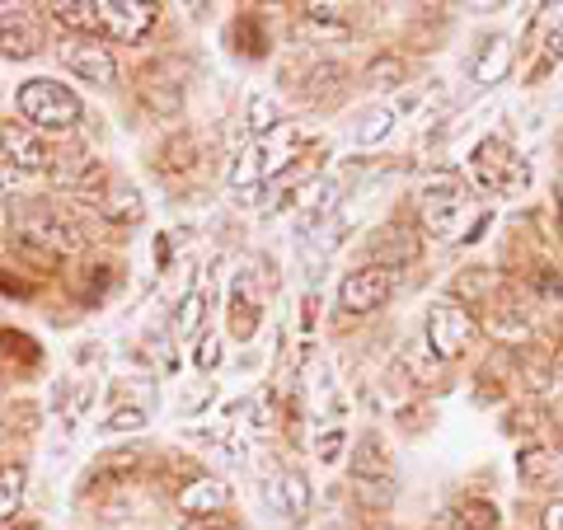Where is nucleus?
Masks as SVG:
<instances>
[{"instance_id":"nucleus-1","label":"nucleus","mask_w":563,"mask_h":530,"mask_svg":"<svg viewBox=\"0 0 563 530\" xmlns=\"http://www.w3.org/2000/svg\"><path fill=\"white\" fill-rule=\"evenodd\" d=\"M14 103H20V113H24V122L33 132H70L85 118V103L70 95L66 85L47 80V76L24 80L20 95H14Z\"/></svg>"},{"instance_id":"nucleus-2","label":"nucleus","mask_w":563,"mask_h":530,"mask_svg":"<svg viewBox=\"0 0 563 530\" xmlns=\"http://www.w3.org/2000/svg\"><path fill=\"white\" fill-rule=\"evenodd\" d=\"M418 207H422V221H428L432 235L442 240H461L465 231V217H470V192L455 174H432L418 192Z\"/></svg>"},{"instance_id":"nucleus-3","label":"nucleus","mask_w":563,"mask_h":530,"mask_svg":"<svg viewBox=\"0 0 563 530\" xmlns=\"http://www.w3.org/2000/svg\"><path fill=\"white\" fill-rule=\"evenodd\" d=\"M301 155V136L296 132H273L268 141H254L250 151H240V161L231 169V188L235 192H254L263 179H273L277 169H287Z\"/></svg>"},{"instance_id":"nucleus-4","label":"nucleus","mask_w":563,"mask_h":530,"mask_svg":"<svg viewBox=\"0 0 563 530\" xmlns=\"http://www.w3.org/2000/svg\"><path fill=\"white\" fill-rule=\"evenodd\" d=\"M352 493H357L366 507H385L395 498V465L376 432H366L357 441V455H352Z\"/></svg>"},{"instance_id":"nucleus-5","label":"nucleus","mask_w":563,"mask_h":530,"mask_svg":"<svg viewBox=\"0 0 563 530\" xmlns=\"http://www.w3.org/2000/svg\"><path fill=\"white\" fill-rule=\"evenodd\" d=\"M422 333H428L422 343H428V352L437 362H455V357H465V347L474 339V314L461 306V300H432Z\"/></svg>"},{"instance_id":"nucleus-6","label":"nucleus","mask_w":563,"mask_h":530,"mask_svg":"<svg viewBox=\"0 0 563 530\" xmlns=\"http://www.w3.org/2000/svg\"><path fill=\"white\" fill-rule=\"evenodd\" d=\"M0 155H5V165L14 174L57 169V151H52V141L43 132H33L29 122H5V128H0Z\"/></svg>"},{"instance_id":"nucleus-7","label":"nucleus","mask_w":563,"mask_h":530,"mask_svg":"<svg viewBox=\"0 0 563 530\" xmlns=\"http://www.w3.org/2000/svg\"><path fill=\"white\" fill-rule=\"evenodd\" d=\"M161 20V5L151 0H99V38L141 43Z\"/></svg>"},{"instance_id":"nucleus-8","label":"nucleus","mask_w":563,"mask_h":530,"mask_svg":"<svg viewBox=\"0 0 563 530\" xmlns=\"http://www.w3.org/2000/svg\"><path fill=\"white\" fill-rule=\"evenodd\" d=\"M20 235L29 244H38L43 258H62V254H80L85 250V235L66 217H57V211H47V207L24 211V217H20Z\"/></svg>"},{"instance_id":"nucleus-9","label":"nucleus","mask_w":563,"mask_h":530,"mask_svg":"<svg viewBox=\"0 0 563 530\" xmlns=\"http://www.w3.org/2000/svg\"><path fill=\"white\" fill-rule=\"evenodd\" d=\"M390 291H395L390 273L376 268V263H366V268H352V273L343 277V287H339V310H347V314H372V310H380L385 300H390Z\"/></svg>"},{"instance_id":"nucleus-10","label":"nucleus","mask_w":563,"mask_h":530,"mask_svg":"<svg viewBox=\"0 0 563 530\" xmlns=\"http://www.w3.org/2000/svg\"><path fill=\"white\" fill-rule=\"evenodd\" d=\"M38 52V14L20 0H0V57L24 62Z\"/></svg>"},{"instance_id":"nucleus-11","label":"nucleus","mask_w":563,"mask_h":530,"mask_svg":"<svg viewBox=\"0 0 563 530\" xmlns=\"http://www.w3.org/2000/svg\"><path fill=\"white\" fill-rule=\"evenodd\" d=\"M62 66L70 70V76H80L85 85H109L118 80V62L109 47H99L95 38H66L62 43Z\"/></svg>"},{"instance_id":"nucleus-12","label":"nucleus","mask_w":563,"mask_h":530,"mask_svg":"<svg viewBox=\"0 0 563 530\" xmlns=\"http://www.w3.org/2000/svg\"><path fill=\"white\" fill-rule=\"evenodd\" d=\"M507 169H512V146L503 136H488L474 146L470 155V184L484 192H503L507 188Z\"/></svg>"},{"instance_id":"nucleus-13","label":"nucleus","mask_w":563,"mask_h":530,"mask_svg":"<svg viewBox=\"0 0 563 530\" xmlns=\"http://www.w3.org/2000/svg\"><path fill=\"white\" fill-rule=\"evenodd\" d=\"M372 258L385 273L413 268V263L422 258V240L409 231V225H385V231H376V240H372Z\"/></svg>"},{"instance_id":"nucleus-14","label":"nucleus","mask_w":563,"mask_h":530,"mask_svg":"<svg viewBox=\"0 0 563 530\" xmlns=\"http://www.w3.org/2000/svg\"><path fill=\"white\" fill-rule=\"evenodd\" d=\"M263 493H268V507L277 511V517H287V521H306L310 517V484H306V474L282 470V474H273V479L263 484Z\"/></svg>"},{"instance_id":"nucleus-15","label":"nucleus","mask_w":563,"mask_h":530,"mask_svg":"<svg viewBox=\"0 0 563 530\" xmlns=\"http://www.w3.org/2000/svg\"><path fill=\"white\" fill-rule=\"evenodd\" d=\"M258 320H263V296L254 287V273L240 268V277L231 281V333L235 339H254Z\"/></svg>"},{"instance_id":"nucleus-16","label":"nucleus","mask_w":563,"mask_h":530,"mask_svg":"<svg viewBox=\"0 0 563 530\" xmlns=\"http://www.w3.org/2000/svg\"><path fill=\"white\" fill-rule=\"evenodd\" d=\"M52 174H57V188H62V192H90V198L103 188V179H109V174H103V165L95 161L90 151L57 155V169H52Z\"/></svg>"},{"instance_id":"nucleus-17","label":"nucleus","mask_w":563,"mask_h":530,"mask_svg":"<svg viewBox=\"0 0 563 530\" xmlns=\"http://www.w3.org/2000/svg\"><path fill=\"white\" fill-rule=\"evenodd\" d=\"M225 498H231V493H225L221 479H192V484L179 488V511L192 521H211V517L225 511Z\"/></svg>"},{"instance_id":"nucleus-18","label":"nucleus","mask_w":563,"mask_h":530,"mask_svg":"<svg viewBox=\"0 0 563 530\" xmlns=\"http://www.w3.org/2000/svg\"><path fill=\"white\" fill-rule=\"evenodd\" d=\"M95 211L109 225H132V221H141V192L136 188H128V184H109V188H99L95 192Z\"/></svg>"},{"instance_id":"nucleus-19","label":"nucleus","mask_w":563,"mask_h":530,"mask_svg":"<svg viewBox=\"0 0 563 530\" xmlns=\"http://www.w3.org/2000/svg\"><path fill=\"white\" fill-rule=\"evenodd\" d=\"M47 10L62 29H70V38H95L99 33V0H57Z\"/></svg>"},{"instance_id":"nucleus-20","label":"nucleus","mask_w":563,"mask_h":530,"mask_svg":"<svg viewBox=\"0 0 563 530\" xmlns=\"http://www.w3.org/2000/svg\"><path fill=\"white\" fill-rule=\"evenodd\" d=\"M507 62H512V43H507L503 33H498V38H488V43L479 47V57L470 62V80H474V85H493L498 76H507Z\"/></svg>"},{"instance_id":"nucleus-21","label":"nucleus","mask_w":563,"mask_h":530,"mask_svg":"<svg viewBox=\"0 0 563 530\" xmlns=\"http://www.w3.org/2000/svg\"><path fill=\"white\" fill-rule=\"evenodd\" d=\"M24 484H29L24 465L0 461V521H10L14 511H20V503H24Z\"/></svg>"},{"instance_id":"nucleus-22","label":"nucleus","mask_w":563,"mask_h":530,"mask_svg":"<svg viewBox=\"0 0 563 530\" xmlns=\"http://www.w3.org/2000/svg\"><path fill=\"white\" fill-rule=\"evenodd\" d=\"M161 161H165L169 169H179V174L198 169V161H202V146H198V136H188V132H174V136L165 141Z\"/></svg>"},{"instance_id":"nucleus-23","label":"nucleus","mask_w":563,"mask_h":530,"mask_svg":"<svg viewBox=\"0 0 563 530\" xmlns=\"http://www.w3.org/2000/svg\"><path fill=\"white\" fill-rule=\"evenodd\" d=\"M343 80H347V70H343L339 62L310 66V70H306V99H329V95H339Z\"/></svg>"},{"instance_id":"nucleus-24","label":"nucleus","mask_w":563,"mask_h":530,"mask_svg":"<svg viewBox=\"0 0 563 530\" xmlns=\"http://www.w3.org/2000/svg\"><path fill=\"white\" fill-rule=\"evenodd\" d=\"M395 122H399V109L395 103H385V109H372L362 118V128H357V146H376V141H385L395 132Z\"/></svg>"},{"instance_id":"nucleus-25","label":"nucleus","mask_w":563,"mask_h":530,"mask_svg":"<svg viewBox=\"0 0 563 530\" xmlns=\"http://www.w3.org/2000/svg\"><path fill=\"white\" fill-rule=\"evenodd\" d=\"M362 80L372 85V90H390V85L404 80V62L395 57V52H380V57H372V66L362 70Z\"/></svg>"},{"instance_id":"nucleus-26","label":"nucleus","mask_w":563,"mask_h":530,"mask_svg":"<svg viewBox=\"0 0 563 530\" xmlns=\"http://www.w3.org/2000/svg\"><path fill=\"white\" fill-rule=\"evenodd\" d=\"M455 517H461L470 530H498V507L493 503H484V498H465L461 507H455Z\"/></svg>"},{"instance_id":"nucleus-27","label":"nucleus","mask_w":563,"mask_h":530,"mask_svg":"<svg viewBox=\"0 0 563 530\" xmlns=\"http://www.w3.org/2000/svg\"><path fill=\"white\" fill-rule=\"evenodd\" d=\"M277 122H282L277 103H273V99H263V95H254V99H250V132H254L258 141H268V136L277 132Z\"/></svg>"},{"instance_id":"nucleus-28","label":"nucleus","mask_w":563,"mask_h":530,"mask_svg":"<svg viewBox=\"0 0 563 530\" xmlns=\"http://www.w3.org/2000/svg\"><path fill=\"white\" fill-rule=\"evenodd\" d=\"M198 324H202V296L188 291L184 306H179V320H174V333H179V339H192V333H198Z\"/></svg>"},{"instance_id":"nucleus-29","label":"nucleus","mask_w":563,"mask_h":530,"mask_svg":"<svg viewBox=\"0 0 563 530\" xmlns=\"http://www.w3.org/2000/svg\"><path fill=\"white\" fill-rule=\"evenodd\" d=\"M347 20H314V14H306V20H301V38H347Z\"/></svg>"},{"instance_id":"nucleus-30","label":"nucleus","mask_w":563,"mask_h":530,"mask_svg":"<svg viewBox=\"0 0 563 530\" xmlns=\"http://www.w3.org/2000/svg\"><path fill=\"white\" fill-rule=\"evenodd\" d=\"M235 38H240V43L250 38V47H244L250 57H263V52H268V33H263V24L254 20V14H244V20H235Z\"/></svg>"},{"instance_id":"nucleus-31","label":"nucleus","mask_w":563,"mask_h":530,"mask_svg":"<svg viewBox=\"0 0 563 530\" xmlns=\"http://www.w3.org/2000/svg\"><path fill=\"white\" fill-rule=\"evenodd\" d=\"M540 474H550V455L540 446H526L521 451V479H540Z\"/></svg>"},{"instance_id":"nucleus-32","label":"nucleus","mask_w":563,"mask_h":530,"mask_svg":"<svg viewBox=\"0 0 563 530\" xmlns=\"http://www.w3.org/2000/svg\"><path fill=\"white\" fill-rule=\"evenodd\" d=\"M559 62H563V24H554L550 43H544V57H540V66H536V76H540V70H554Z\"/></svg>"},{"instance_id":"nucleus-33","label":"nucleus","mask_w":563,"mask_h":530,"mask_svg":"<svg viewBox=\"0 0 563 530\" xmlns=\"http://www.w3.org/2000/svg\"><path fill=\"white\" fill-rule=\"evenodd\" d=\"M109 428H113V432H136V428H146V409H113Z\"/></svg>"},{"instance_id":"nucleus-34","label":"nucleus","mask_w":563,"mask_h":530,"mask_svg":"<svg viewBox=\"0 0 563 530\" xmlns=\"http://www.w3.org/2000/svg\"><path fill=\"white\" fill-rule=\"evenodd\" d=\"M343 428H329L320 441H314V451H320V461H339V455H343Z\"/></svg>"},{"instance_id":"nucleus-35","label":"nucleus","mask_w":563,"mask_h":530,"mask_svg":"<svg viewBox=\"0 0 563 530\" xmlns=\"http://www.w3.org/2000/svg\"><path fill=\"white\" fill-rule=\"evenodd\" d=\"M192 362H198L202 371H217V366H221V343H217V339H198V352H192Z\"/></svg>"},{"instance_id":"nucleus-36","label":"nucleus","mask_w":563,"mask_h":530,"mask_svg":"<svg viewBox=\"0 0 563 530\" xmlns=\"http://www.w3.org/2000/svg\"><path fill=\"white\" fill-rule=\"evenodd\" d=\"M540 526H544V530H563V498L540 511Z\"/></svg>"},{"instance_id":"nucleus-37","label":"nucleus","mask_w":563,"mask_h":530,"mask_svg":"<svg viewBox=\"0 0 563 530\" xmlns=\"http://www.w3.org/2000/svg\"><path fill=\"white\" fill-rule=\"evenodd\" d=\"M550 390H554V395H563V347L550 357Z\"/></svg>"},{"instance_id":"nucleus-38","label":"nucleus","mask_w":563,"mask_h":530,"mask_svg":"<svg viewBox=\"0 0 563 530\" xmlns=\"http://www.w3.org/2000/svg\"><path fill=\"white\" fill-rule=\"evenodd\" d=\"M437 530H470V526L455 517V511H442V517H437Z\"/></svg>"},{"instance_id":"nucleus-39","label":"nucleus","mask_w":563,"mask_h":530,"mask_svg":"<svg viewBox=\"0 0 563 530\" xmlns=\"http://www.w3.org/2000/svg\"><path fill=\"white\" fill-rule=\"evenodd\" d=\"M188 530H240V526H225V521H192Z\"/></svg>"},{"instance_id":"nucleus-40","label":"nucleus","mask_w":563,"mask_h":530,"mask_svg":"<svg viewBox=\"0 0 563 530\" xmlns=\"http://www.w3.org/2000/svg\"><path fill=\"white\" fill-rule=\"evenodd\" d=\"M5 231H10V202L0 198V235H5Z\"/></svg>"}]
</instances>
